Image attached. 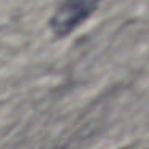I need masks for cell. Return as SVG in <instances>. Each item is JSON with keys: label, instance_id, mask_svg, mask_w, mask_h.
I'll return each instance as SVG.
<instances>
[{"label": "cell", "instance_id": "1", "mask_svg": "<svg viewBox=\"0 0 149 149\" xmlns=\"http://www.w3.org/2000/svg\"><path fill=\"white\" fill-rule=\"evenodd\" d=\"M100 0H66L52 18V29L56 36H68L85 21Z\"/></svg>", "mask_w": 149, "mask_h": 149}]
</instances>
